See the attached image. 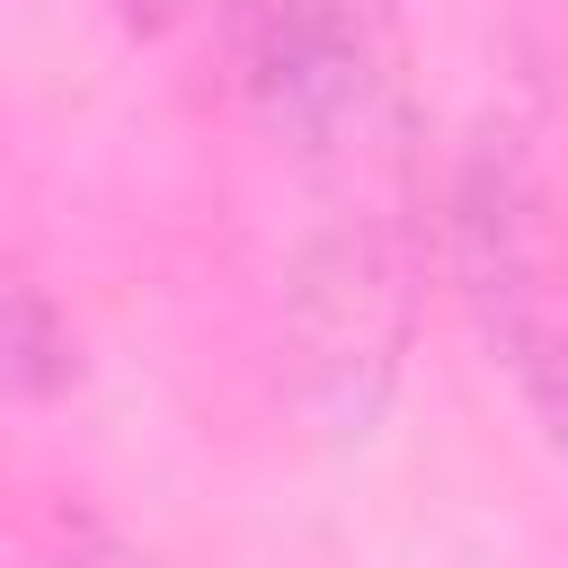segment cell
I'll return each instance as SVG.
<instances>
[{"instance_id": "obj_3", "label": "cell", "mask_w": 568, "mask_h": 568, "mask_svg": "<svg viewBox=\"0 0 568 568\" xmlns=\"http://www.w3.org/2000/svg\"><path fill=\"white\" fill-rule=\"evenodd\" d=\"M71 373H80V346L53 320V302L36 284H18V275H0V390L9 399H44Z\"/></svg>"}, {"instance_id": "obj_2", "label": "cell", "mask_w": 568, "mask_h": 568, "mask_svg": "<svg viewBox=\"0 0 568 568\" xmlns=\"http://www.w3.org/2000/svg\"><path fill=\"white\" fill-rule=\"evenodd\" d=\"M453 275L488 337V355L515 373L524 408L559 417V240H550V178L524 133H479L453 178Z\"/></svg>"}, {"instance_id": "obj_1", "label": "cell", "mask_w": 568, "mask_h": 568, "mask_svg": "<svg viewBox=\"0 0 568 568\" xmlns=\"http://www.w3.org/2000/svg\"><path fill=\"white\" fill-rule=\"evenodd\" d=\"M248 124L328 195H399V18L390 0H186Z\"/></svg>"}]
</instances>
